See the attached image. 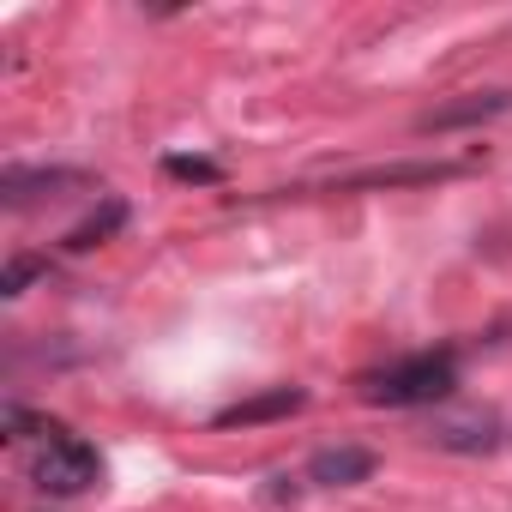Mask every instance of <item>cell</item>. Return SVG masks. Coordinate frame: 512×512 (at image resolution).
<instances>
[{"mask_svg":"<svg viewBox=\"0 0 512 512\" xmlns=\"http://www.w3.org/2000/svg\"><path fill=\"white\" fill-rule=\"evenodd\" d=\"M452 392V356H410L386 374H374L362 386L368 404H386V410H404V404H440Z\"/></svg>","mask_w":512,"mask_h":512,"instance_id":"1","label":"cell"},{"mask_svg":"<svg viewBox=\"0 0 512 512\" xmlns=\"http://www.w3.org/2000/svg\"><path fill=\"white\" fill-rule=\"evenodd\" d=\"M97 476H103V464H97V452H91L85 440H49V446L31 458V482H37L43 494H61V500L97 488Z\"/></svg>","mask_w":512,"mask_h":512,"instance_id":"2","label":"cell"},{"mask_svg":"<svg viewBox=\"0 0 512 512\" xmlns=\"http://www.w3.org/2000/svg\"><path fill=\"white\" fill-rule=\"evenodd\" d=\"M85 187H91L85 169H7V175H0V205H7V211L61 205V199H73Z\"/></svg>","mask_w":512,"mask_h":512,"instance_id":"3","label":"cell"},{"mask_svg":"<svg viewBox=\"0 0 512 512\" xmlns=\"http://www.w3.org/2000/svg\"><path fill=\"white\" fill-rule=\"evenodd\" d=\"M428 440L446 446V452H494L500 446V422H494V410H458V416H440L428 428Z\"/></svg>","mask_w":512,"mask_h":512,"instance_id":"4","label":"cell"},{"mask_svg":"<svg viewBox=\"0 0 512 512\" xmlns=\"http://www.w3.org/2000/svg\"><path fill=\"white\" fill-rule=\"evenodd\" d=\"M374 464H380V458H374L368 446H326V452L308 458L302 476H308L314 488H356V482L374 476Z\"/></svg>","mask_w":512,"mask_h":512,"instance_id":"5","label":"cell"},{"mask_svg":"<svg viewBox=\"0 0 512 512\" xmlns=\"http://www.w3.org/2000/svg\"><path fill=\"white\" fill-rule=\"evenodd\" d=\"M506 109H512V91H470L464 103H440V109H428L416 127H422V133H446V127L494 121V115H506Z\"/></svg>","mask_w":512,"mask_h":512,"instance_id":"6","label":"cell"},{"mask_svg":"<svg viewBox=\"0 0 512 512\" xmlns=\"http://www.w3.org/2000/svg\"><path fill=\"white\" fill-rule=\"evenodd\" d=\"M302 404H308V392H296V386H278V392H266V398L229 404V410L217 416V428H247V422H272V416H290V410H302Z\"/></svg>","mask_w":512,"mask_h":512,"instance_id":"7","label":"cell"},{"mask_svg":"<svg viewBox=\"0 0 512 512\" xmlns=\"http://www.w3.org/2000/svg\"><path fill=\"white\" fill-rule=\"evenodd\" d=\"M121 223H127V205H121V199H109L103 211H91V217H85V223H79V229L67 235V247H73V253H85V247H97V241H109V235H115Z\"/></svg>","mask_w":512,"mask_h":512,"instance_id":"8","label":"cell"},{"mask_svg":"<svg viewBox=\"0 0 512 512\" xmlns=\"http://www.w3.org/2000/svg\"><path fill=\"white\" fill-rule=\"evenodd\" d=\"M43 272V260H13L7 266V278H0V296H25V284Z\"/></svg>","mask_w":512,"mask_h":512,"instance_id":"9","label":"cell"},{"mask_svg":"<svg viewBox=\"0 0 512 512\" xmlns=\"http://www.w3.org/2000/svg\"><path fill=\"white\" fill-rule=\"evenodd\" d=\"M169 175H181V181H217V163H199V157H169Z\"/></svg>","mask_w":512,"mask_h":512,"instance_id":"10","label":"cell"},{"mask_svg":"<svg viewBox=\"0 0 512 512\" xmlns=\"http://www.w3.org/2000/svg\"><path fill=\"white\" fill-rule=\"evenodd\" d=\"M302 482H308V476H272L266 500H296V494H302Z\"/></svg>","mask_w":512,"mask_h":512,"instance_id":"11","label":"cell"}]
</instances>
